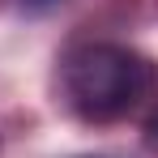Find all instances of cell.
<instances>
[{
  "label": "cell",
  "instance_id": "obj_1",
  "mask_svg": "<svg viewBox=\"0 0 158 158\" xmlns=\"http://www.w3.org/2000/svg\"><path fill=\"white\" fill-rule=\"evenodd\" d=\"M60 90L85 124H115L154 98L158 69L124 43H81L60 64Z\"/></svg>",
  "mask_w": 158,
  "mask_h": 158
},
{
  "label": "cell",
  "instance_id": "obj_2",
  "mask_svg": "<svg viewBox=\"0 0 158 158\" xmlns=\"http://www.w3.org/2000/svg\"><path fill=\"white\" fill-rule=\"evenodd\" d=\"M145 141L158 150V103H154V111H150V120H145Z\"/></svg>",
  "mask_w": 158,
  "mask_h": 158
}]
</instances>
